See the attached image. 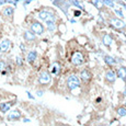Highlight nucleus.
<instances>
[{
  "label": "nucleus",
  "mask_w": 126,
  "mask_h": 126,
  "mask_svg": "<svg viewBox=\"0 0 126 126\" xmlns=\"http://www.w3.org/2000/svg\"><path fill=\"white\" fill-rule=\"evenodd\" d=\"M67 87L69 90H75L76 88L80 87V80L76 75H70L67 79Z\"/></svg>",
  "instance_id": "1"
},
{
  "label": "nucleus",
  "mask_w": 126,
  "mask_h": 126,
  "mask_svg": "<svg viewBox=\"0 0 126 126\" xmlns=\"http://www.w3.org/2000/svg\"><path fill=\"white\" fill-rule=\"evenodd\" d=\"M31 32H33L34 34L41 35L44 32V26L42 25L40 22H33L31 25Z\"/></svg>",
  "instance_id": "2"
},
{
  "label": "nucleus",
  "mask_w": 126,
  "mask_h": 126,
  "mask_svg": "<svg viewBox=\"0 0 126 126\" xmlns=\"http://www.w3.org/2000/svg\"><path fill=\"white\" fill-rule=\"evenodd\" d=\"M71 62H72V64L76 65V66L82 65L83 64V55H82L80 52L74 53V55H72V57H71Z\"/></svg>",
  "instance_id": "3"
},
{
  "label": "nucleus",
  "mask_w": 126,
  "mask_h": 126,
  "mask_svg": "<svg viewBox=\"0 0 126 126\" xmlns=\"http://www.w3.org/2000/svg\"><path fill=\"white\" fill-rule=\"evenodd\" d=\"M38 82L41 84H47L50 82V75L47 71H42L38 75Z\"/></svg>",
  "instance_id": "4"
},
{
  "label": "nucleus",
  "mask_w": 126,
  "mask_h": 126,
  "mask_svg": "<svg viewBox=\"0 0 126 126\" xmlns=\"http://www.w3.org/2000/svg\"><path fill=\"white\" fill-rule=\"evenodd\" d=\"M11 47L10 40H3L0 43V53H7Z\"/></svg>",
  "instance_id": "5"
},
{
  "label": "nucleus",
  "mask_w": 126,
  "mask_h": 126,
  "mask_svg": "<svg viewBox=\"0 0 126 126\" xmlns=\"http://www.w3.org/2000/svg\"><path fill=\"white\" fill-rule=\"evenodd\" d=\"M110 22L112 25H114L117 29H122L125 26V23L122 21V19L120 18H110Z\"/></svg>",
  "instance_id": "6"
},
{
  "label": "nucleus",
  "mask_w": 126,
  "mask_h": 126,
  "mask_svg": "<svg viewBox=\"0 0 126 126\" xmlns=\"http://www.w3.org/2000/svg\"><path fill=\"white\" fill-rule=\"evenodd\" d=\"M20 117H21V112L19 110H13V111H11L10 113H9V115H8V121H18V120H20Z\"/></svg>",
  "instance_id": "7"
},
{
  "label": "nucleus",
  "mask_w": 126,
  "mask_h": 126,
  "mask_svg": "<svg viewBox=\"0 0 126 126\" xmlns=\"http://www.w3.org/2000/svg\"><path fill=\"white\" fill-rule=\"evenodd\" d=\"M36 57H37V54H36V52H35V50H32V52H30L28 54L26 60H28L29 64H33V63H34V60L36 59Z\"/></svg>",
  "instance_id": "8"
},
{
  "label": "nucleus",
  "mask_w": 126,
  "mask_h": 126,
  "mask_svg": "<svg viewBox=\"0 0 126 126\" xmlns=\"http://www.w3.org/2000/svg\"><path fill=\"white\" fill-rule=\"evenodd\" d=\"M50 16H53V13H50V12H48L46 10H43L38 13V18H40L41 20H44V21L46 20V19L50 18Z\"/></svg>",
  "instance_id": "9"
},
{
  "label": "nucleus",
  "mask_w": 126,
  "mask_h": 126,
  "mask_svg": "<svg viewBox=\"0 0 126 126\" xmlns=\"http://www.w3.org/2000/svg\"><path fill=\"white\" fill-rule=\"evenodd\" d=\"M46 25H47L48 30L49 31H54L55 30V21L53 19V16H50V19H46Z\"/></svg>",
  "instance_id": "10"
},
{
  "label": "nucleus",
  "mask_w": 126,
  "mask_h": 126,
  "mask_svg": "<svg viewBox=\"0 0 126 126\" xmlns=\"http://www.w3.org/2000/svg\"><path fill=\"white\" fill-rule=\"evenodd\" d=\"M23 36H24V40H26V41H34L35 40V34L33 32H31V31H25Z\"/></svg>",
  "instance_id": "11"
},
{
  "label": "nucleus",
  "mask_w": 126,
  "mask_h": 126,
  "mask_svg": "<svg viewBox=\"0 0 126 126\" xmlns=\"http://www.w3.org/2000/svg\"><path fill=\"white\" fill-rule=\"evenodd\" d=\"M106 79H108L109 82H115V79H116V76L114 74V71H112V70H109V71H106Z\"/></svg>",
  "instance_id": "12"
},
{
  "label": "nucleus",
  "mask_w": 126,
  "mask_h": 126,
  "mask_svg": "<svg viewBox=\"0 0 126 126\" xmlns=\"http://www.w3.org/2000/svg\"><path fill=\"white\" fill-rule=\"evenodd\" d=\"M13 8H11V7H6V8H3V10H2V13H3V16H9V18H11L12 16H13Z\"/></svg>",
  "instance_id": "13"
},
{
  "label": "nucleus",
  "mask_w": 126,
  "mask_h": 126,
  "mask_svg": "<svg viewBox=\"0 0 126 126\" xmlns=\"http://www.w3.org/2000/svg\"><path fill=\"white\" fill-rule=\"evenodd\" d=\"M80 76H81V79L82 80H84V81H89L91 79V77H92L91 74L88 71V70H82Z\"/></svg>",
  "instance_id": "14"
},
{
  "label": "nucleus",
  "mask_w": 126,
  "mask_h": 126,
  "mask_svg": "<svg viewBox=\"0 0 126 126\" xmlns=\"http://www.w3.org/2000/svg\"><path fill=\"white\" fill-rule=\"evenodd\" d=\"M11 108V104L10 103H0V112L1 113H6L10 110Z\"/></svg>",
  "instance_id": "15"
},
{
  "label": "nucleus",
  "mask_w": 126,
  "mask_h": 126,
  "mask_svg": "<svg viewBox=\"0 0 126 126\" xmlns=\"http://www.w3.org/2000/svg\"><path fill=\"white\" fill-rule=\"evenodd\" d=\"M103 44L105 46H110L111 44H112V37H111V35L109 34H105L103 36V40H102Z\"/></svg>",
  "instance_id": "16"
},
{
  "label": "nucleus",
  "mask_w": 126,
  "mask_h": 126,
  "mask_svg": "<svg viewBox=\"0 0 126 126\" xmlns=\"http://www.w3.org/2000/svg\"><path fill=\"white\" fill-rule=\"evenodd\" d=\"M117 76L120 77L121 79H125V76H126V68L125 67H120L117 69Z\"/></svg>",
  "instance_id": "17"
},
{
  "label": "nucleus",
  "mask_w": 126,
  "mask_h": 126,
  "mask_svg": "<svg viewBox=\"0 0 126 126\" xmlns=\"http://www.w3.org/2000/svg\"><path fill=\"white\" fill-rule=\"evenodd\" d=\"M104 60H105V63L108 65H115L116 64L115 59L113 57H111V56H105L104 57Z\"/></svg>",
  "instance_id": "18"
},
{
  "label": "nucleus",
  "mask_w": 126,
  "mask_h": 126,
  "mask_svg": "<svg viewBox=\"0 0 126 126\" xmlns=\"http://www.w3.org/2000/svg\"><path fill=\"white\" fill-rule=\"evenodd\" d=\"M102 3H104L108 7H110V8H114V2H113V0H103Z\"/></svg>",
  "instance_id": "19"
},
{
  "label": "nucleus",
  "mask_w": 126,
  "mask_h": 126,
  "mask_svg": "<svg viewBox=\"0 0 126 126\" xmlns=\"http://www.w3.org/2000/svg\"><path fill=\"white\" fill-rule=\"evenodd\" d=\"M117 113H118L120 116H125L126 115V106L125 108H118Z\"/></svg>",
  "instance_id": "20"
},
{
  "label": "nucleus",
  "mask_w": 126,
  "mask_h": 126,
  "mask_svg": "<svg viewBox=\"0 0 126 126\" xmlns=\"http://www.w3.org/2000/svg\"><path fill=\"white\" fill-rule=\"evenodd\" d=\"M114 12H115V14H116V16H117L120 19H123V18H124V14L122 13V11H121V10H118V9H115Z\"/></svg>",
  "instance_id": "21"
},
{
  "label": "nucleus",
  "mask_w": 126,
  "mask_h": 126,
  "mask_svg": "<svg viewBox=\"0 0 126 126\" xmlns=\"http://www.w3.org/2000/svg\"><path fill=\"white\" fill-rule=\"evenodd\" d=\"M93 3H94V6H95L96 7V8H100V7H101V4H102V1H99V0H93Z\"/></svg>",
  "instance_id": "22"
},
{
  "label": "nucleus",
  "mask_w": 126,
  "mask_h": 126,
  "mask_svg": "<svg viewBox=\"0 0 126 126\" xmlns=\"http://www.w3.org/2000/svg\"><path fill=\"white\" fill-rule=\"evenodd\" d=\"M4 67H6V63H4L3 60H0V72L4 69Z\"/></svg>",
  "instance_id": "23"
},
{
  "label": "nucleus",
  "mask_w": 126,
  "mask_h": 126,
  "mask_svg": "<svg viewBox=\"0 0 126 126\" xmlns=\"http://www.w3.org/2000/svg\"><path fill=\"white\" fill-rule=\"evenodd\" d=\"M16 65L18 66H22V58L21 57H16Z\"/></svg>",
  "instance_id": "24"
},
{
  "label": "nucleus",
  "mask_w": 126,
  "mask_h": 126,
  "mask_svg": "<svg viewBox=\"0 0 126 126\" xmlns=\"http://www.w3.org/2000/svg\"><path fill=\"white\" fill-rule=\"evenodd\" d=\"M74 16H81V12L79 11V10H76V11L74 12Z\"/></svg>",
  "instance_id": "25"
},
{
  "label": "nucleus",
  "mask_w": 126,
  "mask_h": 126,
  "mask_svg": "<svg viewBox=\"0 0 126 126\" xmlns=\"http://www.w3.org/2000/svg\"><path fill=\"white\" fill-rule=\"evenodd\" d=\"M26 94H28V96H29V98H30V99H32V100H34V96H33L32 94L30 93V92H26Z\"/></svg>",
  "instance_id": "26"
},
{
  "label": "nucleus",
  "mask_w": 126,
  "mask_h": 126,
  "mask_svg": "<svg viewBox=\"0 0 126 126\" xmlns=\"http://www.w3.org/2000/svg\"><path fill=\"white\" fill-rule=\"evenodd\" d=\"M36 94H37L38 96H42L43 95V91H37V92H36Z\"/></svg>",
  "instance_id": "27"
},
{
  "label": "nucleus",
  "mask_w": 126,
  "mask_h": 126,
  "mask_svg": "<svg viewBox=\"0 0 126 126\" xmlns=\"http://www.w3.org/2000/svg\"><path fill=\"white\" fill-rule=\"evenodd\" d=\"M20 47H21V50H23V52L25 50V46H24L23 44H20Z\"/></svg>",
  "instance_id": "28"
},
{
  "label": "nucleus",
  "mask_w": 126,
  "mask_h": 126,
  "mask_svg": "<svg viewBox=\"0 0 126 126\" xmlns=\"http://www.w3.org/2000/svg\"><path fill=\"white\" fill-rule=\"evenodd\" d=\"M96 102H101V98H98V99H96Z\"/></svg>",
  "instance_id": "29"
},
{
  "label": "nucleus",
  "mask_w": 126,
  "mask_h": 126,
  "mask_svg": "<svg viewBox=\"0 0 126 126\" xmlns=\"http://www.w3.org/2000/svg\"><path fill=\"white\" fill-rule=\"evenodd\" d=\"M2 3H4V1H3V0H0V6H1Z\"/></svg>",
  "instance_id": "30"
},
{
  "label": "nucleus",
  "mask_w": 126,
  "mask_h": 126,
  "mask_svg": "<svg viewBox=\"0 0 126 126\" xmlns=\"http://www.w3.org/2000/svg\"><path fill=\"white\" fill-rule=\"evenodd\" d=\"M124 94H125V95H126V90H125V91H124Z\"/></svg>",
  "instance_id": "31"
},
{
  "label": "nucleus",
  "mask_w": 126,
  "mask_h": 126,
  "mask_svg": "<svg viewBox=\"0 0 126 126\" xmlns=\"http://www.w3.org/2000/svg\"><path fill=\"white\" fill-rule=\"evenodd\" d=\"M124 80H125V81H126V76H125V79H124Z\"/></svg>",
  "instance_id": "32"
},
{
  "label": "nucleus",
  "mask_w": 126,
  "mask_h": 126,
  "mask_svg": "<svg viewBox=\"0 0 126 126\" xmlns=\"http://www.w3.org/2000/svg\"><path fill=\"white\" fill-rule=\"evenodd\" d=\"M125 106H126V100H125Z\"/></svg>",
  "instance_id": "33"
},
{
  "label": "nucleus",
  "mask_w": 126,
  "mask_h": 126,
  "mask_svg": "<svg viewBox=\"0 0 126 126\" xmlns=\"http://www.w3.org/2000/svg\"><path fill=\"white\" fill-rule=\"evenodd\" d=\"M125 1H126V0H125Z\"/></svg>",
  "instance_id": "34"
}]
</instances>
